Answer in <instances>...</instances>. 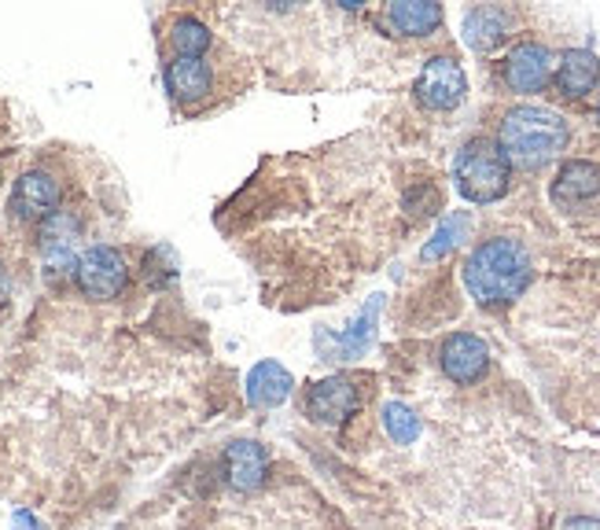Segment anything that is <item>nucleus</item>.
<instances>
[{
	"label": "nucleus",
	"instance_id": "obj_1",
	"mask_svg": "<svg viewBox=\"0 0 600 530\" xmlns=\"http://www.w3.org/2000/svg\"><path fill=\"white\" fill-rule=\"evenodd\" d=\"M464 284L475 303L509 306L531 284V255L520 239L498 236L479 244L464 262Z\"/></svg>",
	"mask_w": 600,
	"mask_h": 530
},
{
	"label": "nucleus",
	"instance_id": "obj_2",
	"mask_svg": "<svg viewBox=\"0 0 600 530\" xmlns=\"http://www.w3.org/2000/svg\"><path fill=\"white\" fill-rule=\"evenodd\" d=\"M571 129L568 122L549 111V107H512V111L501 118L498 132V148L509 159V166H520V170H542L553 159H560V151L568 148Z\"/></svg>",
	"mask_w": 600,
	"mask_h": 530
},
{
	"label": "nucleus",
	"instance_id": "obj_3",
	"mask_svg": "<svg viewBox=\"0 0 600 530\" xmlns=\"http://www.w3.org/2000/svg\"><path fill=\"white\" fill-rule=\"evenodd\" d=\"M512 166L501 155L498 140L475 137L468 140L458 151V163H453V180H458V192L468 203H494L509 192Z\"/></svg>",
	"mask_w": 600,
	"mask_h": 530
},
{
	"label": "nucleus",
	"instance_id": "obj_4",
	"mask_svg": "<svg viewBox=\"0 0 600 530\" xmlns=\"http://www.w3.org/2000/svg\"><path fill=\"white\" fill-rule=\"evenodd\" d=\"M75 281L81 287V295L92 298V303H107V298H118L129 284V265L118 247L96 244L86 255L78 258Z\"/></svg>",
	"mask_w": 600,
	"mask_h": 530
},
{
	"label": "nucleus",
	"instance_id": "obj_5",
	"mask_svg": "<svg viewBox=\"0 0 600 530\" xmlns=\"http://www.w3.org/2000/svg\"><path fill=\"white\" fill-rule=\"evenodd\" d=\"M416 100L427 107V111H453V107L464 104V92H468V78L458 59L450 56H431L424 70L416 78Z\"/></svg>",
	"mask_w": 600,
	"mask_h": 530
},
{
	"label": "nucleus",
	"instance_id": "obj_6",
	"mask_svg": "<svg viewBox=\"0 0 600 530\" xmlns=\"http://www.w3.org/2000/svg\"><path fill=\"white\" fill-rule=\"evenodd\" d=\"M78 233L81 222L78 214L56 210L41 222V258H45V276H75L78 269Z\"/></svg>",
	"mask_w": 600,
	"mask_h": 530
},
{
	"label": "nucleus",
	"instance_id": "obj_7",
	"mask_svg": "<svg viewBox=\"0 0 600 530\" xmlns=\"http://www.w3.org/2000/svg\"><path fill=\"white\" fill-rule=\"evenodd\" d=\"M380 310H383V295H372L365 310L357 313V321L351 328L343 332H317V351L324 361H354L362 357L372 340H376V321H380Z\"/></svg>",
	"mask_w": 600,
	"mask_h": 530
},
{
	"label": "nucleus",
	"instance_id": "obj_8",
	"mask_svg": "<svg viewBox=\"0 0 600 530\" xmlns=\"http://www.w3.org/2000/svg\"><path fill=\"white\" fill-rule=\"evenodd\" d=\"M439 365L453 383H475L483 380V372L490 365V346L472 332H453L446 335V343H442Z\"/></svg>",
	"mask_w": 600,
	"mask_h": 530
},
{
	"label": "nucleus",
	"instance_id": "obj_9",
	"mask_svg": "<svg viewBox=\"0 0 600 530\" xmlns=\"http://www.w3.org/2000/svg\"><path fill=\"white\" fill-rule=\"evenodd\" d=\"M59 199H63V188L59 180L45 170H30L16 180V196H11V214L19 222H45L48 214L59 210Z\"/></svg>",
	"mask_w": 600,
	"mask_h": 530
},
{
	"label": "nucleus",
	"instance_id": "obj_10",
	"mask_svg": "<svg viewBox=\"0 0 600 530\" xmlns=\"http://www.w3.org/2000/svg\"><path fill=\"white\" fill-rule=\"evenodd\" d=\"M600 199V163L593 159H568L553 180V203L563 210L593 207Z\"/></svg>",
	"mask_w": 600,
	"mask_h": 530
},
{
	"label": "nucleus",
	"instance_id": "obj_11",
	"mask_svg": "<svg viewBox=\"0 0 600 530\" xmlns=\"http://www.w3.org/2000/svg\"><path fill=\"white\" fill-rule=\"evenodd\" d=\"M553 75V52L538 41L515 45L505 59V86L512 92H542Z\"/></svg>",
	"mask_w": 600,
	"mask_h": 530
},
{
	"label": "nucleus",
	"instance_id": "obj_12",
	"mask_svg": "<svg viewBox=\"0 0 600 530\" xmlns=\"http://www.w3.org/2000/svg\"><path fill=\"white\" fill-rule=\"evenodd\" d=\"M357 405H362V394L346 376H328L309 387L306 394V413L321 420V424H343V420H351L357 413Z\"/></svg>",
	"mask_w": 600,
	"mask_h": 530
},
{
	"label": "nucleus",
	"instance_id": "obj_13",
	"mask_svg": "<svg viewBox=\"0 0 600 530\" xmlns=\"http://www.w3.org/2000/svg\"><path fill=\"white\" fill-rule=\"evenodd\" d=\"M269 475V453L262 442L239 439L233 445H225V483L239 493H250L266 483Z\"/></svg>",
	"mask_w": 600,
	"mask_h": 530
},
{
	"label": "nucleus",
	"instance_id": "obj_14",
	"mask_svg": "<svg viewBox=\"0 0 600 530\" xmlns=\"http://www.w3.org/2000/svg\"><path fill=\"white\" fill-rule=\"evenodd\" d=\"M210 86H214V70L207 59L177 56L170 59V67H166V92H170L177 104L203 100V96L210 92Z\"/></svg>",
	"mask_w": 600,
	"mask_h": 530
},
{
	"label": "nucleus",
	"instance_id": "obj_15",
	"mask_svg": "<svg viewBox=\"0 0 600 530\" xmlns=\"http://www.w3.org/2000/svg\"><path fill=\"white\" fill-rule=\"evenodd\" d=\"M292 387H295V380L281 361H258V365L247 372V398H250V405H258V409L284 405L287 398H292Z\"/></svg>",
	"mask_w": 600,
	"mask_h": 530
},
{
	"label": "nucleus",
	"instance_id": "obj_16",
	"mask_svg": "<svg viewBox=\"0 0 600 530\" xmlns=\"http://www.w3.org/2000/svg\"><path fill=\"white\" fill-rule=\"evenodd\" d=\"M512 16L498 4H479L464 16V41L475 52H494V48L509 38Z\"/></svg>",
	"mask_w": 600,
	"mask_h": 530
},
{
	"label": "nucleus",
	"instance_id": "obj_17",
	"mask_svg": "<svg viewBox=\"0 0 600 530\" xmlns=\"http://www.w3.org/2000/svg\"><path fill=\"white\" fill-rule=\"evenodd\" d=\"M597 81H600V59L590 48H568V52L560 56L557 89L568 96V100H582L586 92H593Z\"/></svg>",
	"mask_w": 600,
	"mask_h": 530
},
{
	"label": "nucleus",
	"instance_id": "obj_18",
	"mask_svg": "<svg viewBox=\"0 0 600 530\" xmlns=\"http://www.w3.org/2000/svg\"><path fill=\"white\" fill-rule=\"evenodd\" d=\"M387 19L405 38H427L431 30H439L442 8L431 4V0H394L387 8Z\"/></svg>",
	"mask_w": 600,
	"mask_h": 530
},
{
	"label": "nucleus",
	"instance_id": "obj_19",
	"mask_svg": "<svg viewBox=\"0 0 600 530\" xmlns=\"http://www.w3.org/2000/svg\"><path fill=\"white\" fill-rule=\"evenodd\" d=\"M468 233H472V214L461 210V214H450V218H442V225L435 228V236H431V244L424 247V262L446 258Z\"/></svg>",
	"mask_w": 600,
	"mask_h": 530
},
{
	"label": "nucleus",
	"instance_id": "obj_20",
	"mask_svg": "<svg viewBox=\"0 0 600 530\" xmlns=\"http://www.w3.org/2000/svg\"><path fill=\"white\" fill-rule=\"evenodd\" d=\"M170 45H174V52H177V56L203 59V52H207V48H210V30L203 27L199 19L181 16V19L174 22V30H170Z\"/></svg>",
	"mask_w": 600,
	"mask_h": 530
},
{
	"label": "nucleus",
	"instance_id": "obj_21",
	"mask_svg": "<svg viewBox=\"0 0 600 530\" xmlns=\"http://www.w3.org/2000/svg\"><path fill=\"white\" fill-rule=\"evenodd\" d=\"M383 428H387L391 442H399V445H413L420 439V416L402 402L383 405Z\"/></svg>",
	"mask_w": 600,
	"mask_h": 530
},
{
	"label": "nucleus",
	"instance_id": "obj_22",
	"mask_svg": "<svg viewBox=\"0 0 600 530\" xmlns=\"http://www.w3.org/2000/svg\"><path fill=\"white\" fill-rule=\"evenodd\" d=\"M177 276V258L170 247H155L148 251V258H144V281H148L151 287H166L174 284Z\"/></svg>",
	"mask_w": 600,
	"mask_h": 530
},
{
	"label": "nucleus",
	"instance_id": "obj_23",
	"mask_svg": "<svg viewBox=\"0 0 600 530\" xmlns=\"http://www.w3.org/2000/svg\"><path fill=\"white\" fill-rule=\"evenodd\" d=\"M11 527H16V530H45L38 523V516H33L30 509H19L16 516H11Z\"/></svg>",
	"mask_w": 600,
	"mask_h": 530
},
{
	"label": "nucleus",
	"instance_id": "obj_24",
	"mask_svg": "<svg viewBox=\"0 0 600 530\" xmlns=\"http://www.w3.org/2000/svg\"><path fill=\"white\" fill-rule=\"evenodd\" d=\"M560 530H600V520H593V516H571Z\"/></svg>",
	"mask_w": 600,
	"mask_h": 530
},
{
	"label": "nucleus",
	"instance_id": "obj_25",
	"mask_svg": "<svg viewBox=\"0 0 600 530\" xmlns=\"http://www.w3.org/2000/svg\"><path fill=\"white\" fill-rule=\"evenodd\" d=\"M597 122H600V104H597Z\"/></svg>",
	"mask_w": 600,
	"mask_h": 530
}]
</instances>
